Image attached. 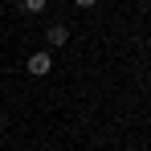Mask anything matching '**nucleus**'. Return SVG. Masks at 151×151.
Listing matches in <instances>:
<instances>
[{
  "label": "nucleus",
  "instance_id": "obj_3",
  "mask_svg": "<svg viewBox=\"0 0 151 151\" xmlns=\"http://www.w3.org/2000/svg\"><path fill=\"white\" fill-rule=\"evenodd\" d=\"M45 8H49V0H21V12H29V17H37Z\"/></svg>",
  "mask_w": 151,
  "mask_h": 151
},
{
  "label": "nucleus",
  "instance_id": "obj_1",
  "mask_svg": "<svg viewBox=\"0 0 151 151\" xmlns=\"http://www.w3.org/2000/svg\"><path fill=\"white\" fill-rule=\"evenodd\" d=\"M49 70H53V53H49V49H41V53L29 57V74H33V78H45Z\"/></svg>",
  "mask_w": 151,
  "mask_h": 151
},
{
  "label": "nucleus",
  "instance_id": "obj_4",
  "mask_svg": "<svg viewBox=\"0 0 151 151\" xmlns=\"http://www.w3.org/2000/svg\"><path fill=\"white\" fill-rule=\"evenodd\" d=\"M78 8H94V4H98V0H74Z\"/></svg>",
  "mask_w": 151,
  "mask_h": 151
},
{
  "label": "nucleus",
  "instance_id": "obj_2",
  "mask_svg": "<svg viewBox=\"0 0 151 151\" xmlns=\"http://www.w3.org/2000/svg\"><path fill=\"white\" fill-rule=\"evenodd\" d=\"M65 41H70V29L53 21V25L45 29V45H49V49H57V45H65Z\"/></svg>",
  "mask_w": 151,
  "mask_h": 151
}]
</instances>
